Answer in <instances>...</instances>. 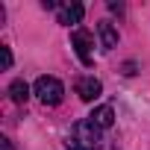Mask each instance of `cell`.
I'll return each instance as SVG.
<instances>
[{
	"instance_id": "9",
	"label": "cell",
	"mask_w": 150,
	"mask_h": 150,
	"mask_svg": "<svg viewBox=\"0 0 150 150\" xmlns=\"http://www.w3.org/2000/svg\"><path fill=\"white\" fill-rule=\"evenodd\" d=\"M0 59H3V68H12V50L3 44V47H0Z\"/></svg>"
},
{
	"instance_id": "4",
	"label": "cell",
	"mask_w": 150,
	"mask_h": 150,
	"mask_svg": "<svg viewBox=\"0 0 150 150\" xmlns=\"http://www.w3.org/2000/svg\"><path fill=\"white\" fill-rule=\"evenodd\" d=\"M100 91H103V86H100V80H94V77H83V80L77 83V94H80L86 103H94V100L100 97Z\"/></svg>"
},
{
	"instance_id": "8",
	"label": "cell",
	"mask_w": 150,
	"mask_h": 150,
	"mask_svg": "<svg viewBox=\"0 0 150 150\" xmlns=\"http://www.w3.org/2000/svg\"><path fill=\"white\" fill-rule=\"evenodd\" d=\"M9 97L21 106V103H27V97H30V86L24 83V80H15L12 86H9Z\"/></svg>"
},
{
	"instance_id": "7",
	"label": "cell",
	"mask_w": 150,
	"mask_h": 150,
	"mask_svg": "<svg viewBox=\"0 0 150 150\" xmlns=\"http://www.w3.org/2000/svg\"><path fill=\"white\" fill-rule=\"evenodd\" d=\"M83 3H71V6H65V9H59V24H65V27H71V24H80L83 21Z\"/></svg>"
},
{
	"instance_id": "3",
	"label": "cell",
	"mask_w": 150,
	"mask_h": 150,
	"mask_svg": "<svg viewBox=\"0 0 150 150\" xmlns=\"http://www.w3.org/2000/svg\"><path fill=\"white\" fill-rule=\"evenodd\" d=\"M71 44L77 47V56H80V62L88 68V65H91V44H94V35H91L88 30H80V27H77V30L71 33Z\"/></svg>"
},
{
	"instance_id": "6",
	"label": "cell",
	"mask_w": 150,
	"mask_h": 150,
	"mask_svg": "<svg viewBox=\"0 0 150 150\" xmlns=\"http://www.w3.org/2000/svg\"><path fill=\"white\" fill-rule=\"evenodd\" d=\"M97 35H100V41H103V50L118 47V30L112 27V21H100V24H97Z\"/></svg>"
},
{
	"instance_id": "10",
	"label": "cell",
	"mask_w": 150,
	"mask_h": 150,
	"mask_svg": "<svg viewBox=\"0 0 150 150\" xmlns=\"http://www.w3.org/2000/svg\"><path fill=\"white\" fill-rule=\"evenodd\" d=\"M0 150H15V147H12V141H9V138H0Z\"/></svg>"
},
{
	"instance_id": "2",
	"label": "cell",
	"mask_w": 150,
	"mask_h": 150,
	"mask_svg": "<svg viewBox=\"0 0 150 150\" xmlns=\"http://www.w3.org/2000/svg\"><path fill=\"white\" fill-rule=\"evenodd\" d=\"M35 97L44 103V106H59L62 97H65V86L56 80V77H38L35 86H33Z\"/></svg>"
},
{
	"instance_id": "1",
	"label": "cell",
	"mask_w": 150,
	"mask_h": 150,
	"mask_svg": "<svg viewBox=\"0 0 150 150\" xmlns=\"http://www.w3.org/2000/svg\"><path fill=\"white\" fill-rule=\"evenodd\" d=\"M65 147L68 150H97L100 147V127H94L88 118L80 121V124H74Z\"/></svg>"
},
{
	"instance_id": "5",
	"label": "cell",
	"mask_w": 150,
	"mask_h": 150,
	"mask_svg": "<svg viewBox=\"0 0 150 150\" xmlns=\"http://www.w3.org/2000/svg\"><path fill=\"white\" fill-rule=\"evenodd\" d=\"M88 121H91L94 127H100V129H109V127L115 124V109H112V106H97V109L88 115Z\"/></svg>"
}]
</instances>
